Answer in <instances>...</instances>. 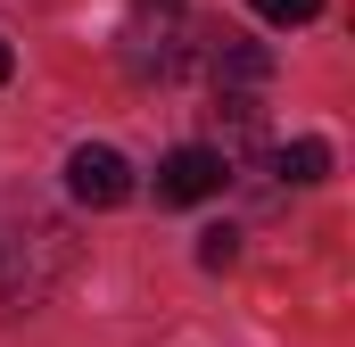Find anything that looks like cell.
<instances>
[{"mask_svg":"<svg viewBox=\"0 0 355 347\" xmlns=\"http://www.w3.org/2000/svg\"><path fill=\"white\" fill-rule=\"evenodd\" d=\"M8 67H17V58H8V42H0V83H8Z\"/></svg>","mask_w":355,"mask_h":347,"instance_id":"9c48e42d","label":"cell"},{"mask_svg":"<svg viewBox=\"0 0 355 347\" xmlns=\"http://www.w3.org/2000/svg\"><path fill=\"white\" fill-rule=\"evenodd\" d=\"M67 190H75L83 207H124V198H132V166H124L107 141H83V149L67 158Z\"/></svg>","mask_w":355,"mask_h":347,"instance_id":"7a4b0ae2","label":"cell"},{"mask_svg":"<svg viewBox=\"0 0 355 347\" xmlns=\"http://www.w3.org/2000/svg\"><path fill=\"white\" fill-rule=\"evenodd\" d=\"M198 264H207V273H232V264H240V232H232V223L198 232Z\"/></svg>","mask_w":355,"mask_h":347,"instance_id":"8992f818","label":"cell"},{"mask_svg":"<svg viewBox=\"0 0 355 347\" xmlns=\"http://www.w3.org/2000/svg\"><path fill=\"white\" fill-rule=\"evenodd\" d=\"M272 174H281V182H322V174H331V141H314V133H306V141L272 149Z\"/></svg>","mask_w":355,"mask_h":347,"instance_id":"5b68a950","label":"cell"},{"mask_svg":"<svg viewBox=\"0 0 355 347\" xmlns=\"http://www.w3.org/2000/svg\"><path fill=\"white\" fill-rule=\"evenodd\" d=\"M265 83H272V58L257 50V42H232V33H223V42H215V99H223V91L257 99Z\"/></svg>","mask_w":355,"mask_h":347,"instance_id":"277c9868","label":"cell"},{"mask_svg":"<svg viewBox=\"0 0 355 347\" xmlns=\"http://www.w3.org/2000/svg\"><path fill=\"white\" fill-rule=\"evenodd\" d=\"M58 264H67V232H58L50 215H25V223L0 240V314L33 306V298L58 281Z\"/></svg>","mask_w":355,"mask_h":347,"instance_id":"6da1fadb","label":"cell"},{"mask_svg":"<svg viewBox=\"0 0 355 347\" xmlns=\"http://www.w3.org/2000/svg\"><path fill=\"white\" fill-rule=\"evenodd\" d=\"M223 182H232V166L190 141V149H174V158L157 166V207H198V198H215Z\"/></svg>","mask_w":355,"mask_h":347,"instance_id":"3957f363","label":"cell"},{"mask_svg":"<svg viewBox=\"0 0 355 347\" xmlns=\"http://www.w3.org/2000/svg\"><path fill=\"white\" fill-rule=\"evenodd\" d=\"M141 8H157V17H174V8H182V0H141Z\"/></svg>","mask_w":355,"mask_h":347,"instance_id":"ba28073f","label":"cell"},{"mask_svg":"<svg viewBox=\"0 0 355 347\" xmlns=\"http://www.w3.org/2000/svg\"><path fill=\"white\" fill-rule=\"evenodd\" d=\"M265 25H306V17H322V0H248Z\"/></svg>","mask_w":355,"mask_h":347,"instance_id":"52a82bcc","label":"cell"}]
</instances>
